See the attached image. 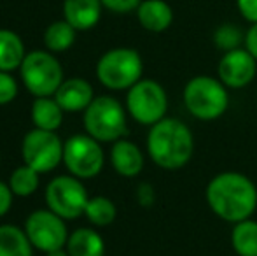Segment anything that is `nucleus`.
<instances>
[{
	"instance_id": "b1692460",
	"label": "nucleus",
	"mask_w": 257,
	"mask_h": 256,
	"mask_svg": "<svg viewBox=\"0 0 257 256\" xmlns=\"http://www.w3.org/2000/svg\"><path fill=\"white\" fill-rule=\"evenodd\" d=\"M9 186L13 193L18 195V197H30L39 188V172L35 168L28 167L27 163L21 165L11 174Z\"/></svg>"
},
{
	"instance_id": "f03ea898",
	"label": "nucleus",
	"mask_w": 257,
	"mask_h": 256,
	"mask_svg": "<svg viewBox=\"0 0 257 256\" xmlns=\"http://www.w3.org/2000/svg\"><path fill=\"white\" fill-rule=\"evenodd\" d=\"M194 139L189 127L175 118H163L147 137L151 160L166 170L182 168L193 156Z\"/></svg>"
},
{
	"instance_id": "1a4fd4ad",
	"label": "nucleus",
	"mask_w": 257,
	"mask_h": 256,
	"mask_svg": "<svg viewBox=\"0 0 257 256\" xmlns=\"http://www.w3.org/2000/svg\"><path fill=\"white\" fill-rule=\"evenodd\" d=\"M88 192L75 176H58L46 188V204L63 219H77L88 205Z\"/></svg>"
},
{
	"instance_id": "bb28decb",
	"label": "nucleus",
	"mask_w": 257,
	"mask_h": 256,
	"mask_svg": "<svg viewBox=\"0 0 257 256\" xmlns=\"http://www.w3.org/2000/svg\"><path fill=\"white\" fill-rule=\"evenodd\" d=\"M105 9L112 11V13L117 14H126L137 11L139 6L142 4V0H100Z\"/></svg>"
},
{
	"instance_id": "dca6fc26",
	"label": "nucleus",
	"mask_w": 257,
	"mask_h": 256,
	"mask_svg": "<svg viewBox=\"0 0 257 256\" xmlns=\"http://www.w3.org/2000/svg\"><path fill=\"white\" fill-rule=\"evenodd\" d=\"M137 18L146 30L161 34L173 23V9L165 0H142L137 9Z\"/></svg>"
},
{
	"instance_id": "c85d7f7f",
	"label": "nucleus",
	"mask_w": 257,
	"mask_h": 256,
	"mask_svg": "<svg viewBox=\"0 0 257 256\" xmlns=\"http://www.w3.org/2000/svg\"><path fill=\"white\" fill-rule=\"evenodd\" d=\"M13 190L9 185L0 181V218L6 216L9 212V209L13 207Z\"/></svg>"
},
{
	"instance_id": "7ed1b4c3",
	"label": "nucleus",
	"mask_w": 257,
	"mask_h": 256,
	"mask_svg": "<svg viewBox=\"0 0 257 256\" xmlns=\"http://www.w3.org/2000/svg\"><path fill=\"white\" fill-rule=\"evenodd\" d=\"M184 104L194 118L213 121L227 111L229 95L222 81H217L210 75H196L186 84Z\"/></svg>"
},
{
	"instance_id": "9b49d317",
	"label": "nucleus",
	"mask_w": 257,
	"mask_h": 256,
	"mask_svg": "<svg viewBox=\"0 0 257 256\" xmlns=\"http://www.w3.org/2000/svg\"><path fill=\"white\" fill-rule=\"evenodd\" d=\"M25 232L32 246L44 253L61 249L67 246L68 240L65 219L54 214L51 209H39L32 212L25 223Z\"/></svg>"
},
{
	"instance_id": "a878e982",
	"label": "nucleus",
	"mask_w": 257,
	"mask_h": 256,
	"mask_svg": "<svg viewBox=\"0 0 257 256\" xmlns=\"http://www.w3.org/2000/svg\"><path fill=\"white\" fill-rule=\"evenodd\" d=\"M18 95V82L9 72L0 70V106L11 104Z\"/></svg>"
},
{
	"instance_id": "5701e85b",
	"label": "nucleus",
	"mask_w": 257,
	"mask_h": 256,
	"mask_svg": "<svg viewBox=\"0 0 257 256\" xmlns=\"http://www.w3.org/2000/svg\"><path fill=\"white\" fill-rule=\"evenodd\" d=\"M84 214L95 226H107L115 219L117 209H115L114 202H112L110 198L93 197L88 200Z\"/></svg>"
},
{
	"instance_id": "7c9ffc66",
	"label": "nucleus",
	"mask_w": 257,
	"mask_h": 256,
	"mask_svg": "<svg viewBox=\"0 0 257 256\" xmlns=\"http://www.w3.org/2000/svg\"><path fill=\"white\" fill-rule=\"evenodd\" d=\"M137 198H139L140 205H153L154 202V190L151 185H147V183H142V185L139 186V192H137Z\"/></svg>"
},
{
	"instance_id": "39448f33",
	"label": "nucleus",
	"mask_w": 257,
	"mask_h": 256,
	"mask_svg": "<svg viewBox=\"0 0 257 256\" xmlns=\"http://www.w3.org/2000/svg\"><path fill=\"white\" fill-rule=\"evenodd\" d=\"M142 72V58L130 48L110 49L96 63V77L108 90H130L140 81Z\"/></svg>"
},
{
	"instance_id": "f257e3e1",
	"label": "nucleus",
	"mask_w": 257,
	"mask_h": 256,
	"mask_svg": "<svg viewBox=\"0 0 257 256\" xmlns=\"http://www.w3.org/2000/svg\"><path fill=\"white\" fill-rule=\"evenodd\" d=\"M206 202L220 219L240 223L257 209V188L240 172H220L206 186Z\"/></svg>"
},
{
	"instance_id": "20e7f679",
	"label": "nucleus",
	"mask_w": 257,
	"mask_h": 256,
	"mask_svg": "<svg viewBox=\"0 0 257 256\" xmlns=\"http://www.w3.org/2000/svg\"><path fill=\"white\" fill-rule=\"evenodd\" d=\"M84 128L98 142H115L126 135V113L114 97H96L84 111Z\"/></svg>"
},
{
	"instance_id": "393cba45",
	"label": "nucleus",
	"mask_w": 257,
	"mask_h": 256,
	"mask_svg": "<svg viewBox=\"0 0 257 256\" xmlns=\"http://www.w3.org/2000/svg\"><path fill=\"white\" fill-rule=\"evenodd\" d=\"M213 42L219 49H222L224 53L238 49L241 46V42H245V34L233 23L220 25L213 34Z\"/></svg>"
},
{
	"instance_id": "f8f14e48",
	"label": "nucleus",
	"mask_w": 257,
	"mask_h": 256,
	"mask_svg": "<svg viewBox=\"0 0 257 256\" xmlns=\"http://www.w3.org/2000/svg\"><path fill=\"white\" fill-rule=\"evenodd\" d=\"M257 72V60L247 49H233L224 53L219 62V77L227 88H243L250 84Z\"/></svg>"
},
{
	"instance_id": "f3484780",
	"label": "nucleus",
	"mask_w": 257,
	"mask_h": 256,
	"mask_svg": "<svg viewBox=\"0 0 257 256\" xmlns=\"http://www.w3.org/2000/svg\"><path fill=\"white\" fill-rule=\"evenodd\" d=\"M67 251L70 256H105V242L95 230L79 228L68 235Z\"/></svg>"
},
{
	"instance_id": "423d86ee",
	"label": "nucleus",
	"mask_w": 257,
	"mask_h": 256,
	"mask_svg": "<svg viewBox=\"0 0 257 256\" xmlns=\"http://www.w3.org/2000/svg\"><path fill=\"white\" fill-rule=\"evenodd\" d=\"M21 79L34 97H54L63 82V68L49 51H32L20 67Z\"/></svg>"
},
{
	"instance_id": "9d476101",
	"label": "nucleus",
	"mask_w": 257,
	"mask_h": 256,
	"mask_svg": "<svg viewBox=\"0 0 257 256\" xmlns=\"http://www.w3.org/2000/svg\"><path fill=\"white\" fill-rule=\"evenodd\" d=\"M63 146L65 144L54 132L34 128L25 135L21 156L28 167L35 168L39 174H44L63 161Z\"/></svg>"
},
{
	"instance_id": "2f4dec72",
	"label": "nucleus",
	"mask_w": 257,
	"mask_h": 256,
	"mask_svg": "<svg viewBox=\"0 0 257 256\" xmlns=\"http://www.w3.org/2000/svg\"><path fill=\"white\" fill-rule=\"evenodd\" d=\"M48 256H70L68 254V251H65L63 247L61 249H56V251H51V253H46Z\"/></svg>"
},
{
	"instance_id": "412c9836",
	"label": "nucleus",
	"mask_w": 257,
	"mask_h": 256,
	"mask_svg": "<svg viewBox=\"0 0 257 256\" xmlns=\"http://www.w3.org/2000/svg\"><path fill=\"white\" fill-rule=\"evenodd\" d=\"M231 242L238 256H257V221L248 218L236 223L231 233Z\"/></svg>"
},
{
	"instance_id": "a211bd4d",
	"label": "nucleus",
	"mask_w": 257,
	"mask_h": 256,
	"mask_svg": "<svg viewBox=\"0 0 257 256\" xmlns=\"http://www.w3.org/2000/svg\"><path fill=\"white\" fill-rule=\"evenodd\" d=\"M63 113L65 111L54 100V97H39L32 106V121L35 128L56 132L63 123Z\"/></svg>"
},
{
	"instance_id": "0eeeda50",
	"label": "nucleus",
	"mask_w": 257,
	"mask_h": 256,
	"mask_svg": "<svg viewBox=\"0 0 257 256\" xmlns=\"http://www.w3.org/2000/svg\"><path fill=\"white\" fill-rule=\"evenodd\" d=\"M126 107L140 125H156L161 121L168 109V99L159 82L153 79H140L128 90Z\"/></svg>"
},
{
	"instance_id": "4be33fe9",
	"label": "nucleus",
	"mask_w": 257,
	"mask_h": 256,
	"mask_svg": "<svg viewBox=\"0 0 257 256\" xmlns=\"http://www.w3.org/2000/svg\"><path fill=\"white\" fill-rule=\"evenodd\" d=\"M75 28L68 23L67 20L54 21L46 28L44 34V44L51 53H61L72 48L75 42Z\"/></svg>"
},
{
	"instance_id": "ddd939ff",
	"label": "nucleus",
	"mask_w": 257,
	"mask_h": 256,
	"mask_svg": "<svg viewBox=\"0 0 257 256\" xmlns=\"http://www.w3.org/2000/svg\"><path fill=\"white\" fill-rule=\"evenodd\" d=\"M93 86L86 79L70 77L61 82L58 92L54 93V100L61 106V109L67 113H79L86 111L93 102Z\"/></svg>"
},
{
	"instance_id": "cd10ccee",
	"label": "nucleus",
	"mask_w": 257,
	"mask_h": 256,
	"mask_svg": "<svg viewBox=\"0 0 257 256\" xmlns=\"http://www.w3.org/2000/svg\"><path fill=\"white\" fill-rule=\"evenodd\" d=\"M240 14L248 23H257V0H236Z\"/></svg>"
},
{
	"instance_id": "6ab92c4d",
	"label": "nucleus",
	"mask_w": 257,
	"mask_h": 256,
	"mask_svg": "<svg viewBox=\"0 0 257 256\" xmlns=\"http://www.w3.org/2000/svg\"><path fill=\"white\" fill-rule=\"evenodd\" d=\"M25 56V44L20 35L13 30L0 28V70L11 72L20 68Z\"/></svg>"
},
{
	"instance_id": "2eb2a0df",
	"label": "nucleus",
	"mask_w": 257,
	"mask_h": 256,
	"mask_svg": "<svg viewBox=\"0 0 257 256\" xmlns=\"http://www.w3.org/2000/svg\"><path fill=\"white\" fill-rule=\"evenodd\" d=\"M102 7L100 0H65L63 16L75 30H89L100 21Z\"/></svg>"
},
{
	"instance_id": "c756f323",
	"label": "nucleus",
	"mask_w": 257,
	"mask_h": 256,
	"mask_svg": "<svg viewBox=\"0 0 257 256\" xmlns=\"http://www.w3.org/2000/svg\"><path fill=\"white\" fill-rule=\"evenodd\" d=\"M245 49L257 60V23H252L245 34Z\"/></svg>"
},
{
	"instance_id": "4468645a",
	"label": "nucleus",
	"mask_w": 257,
	"mask_h": 256,
	"mask_svg": "<svg viewBox=\"0 0 257 256\" xmlns=\"http://www.w3.org/2000/svg\"><path fill=\"white\" fill-rule=\"evenodd\" d=\"M110 161L119 176L122 178H135L144 168V154L139 146L130 140L119 139L110 149Z\"/></svg>"
},
{
	"instance_id": "6e6552de",
	"label": "nucleus",
	"mask_w": 257,
	"mask_h": 256,
	"mask_svg": "<svg viewBox=\"0 0 257 256\" xmlns=\"http://www.w3.org/2000/svg\"><path fill=\"white\" fill-rule=\"evenodd\" d=\"M63 163L75 178L91 179L102 172L105 154L100 142L91 135H74L63 146Z\"/></svg>"
},
{
	"instance_id": "aec40b11",
	"label": "nucleus",
	"mask_w": 257,
	"mask_h": 256,
	"mask_svg": "<svg viewBox=\"0 0 257 256\" xmlns=\"http://www.w3.org/2000/svg\"><path fill=\"white\" fill-rule=\"evenodd\" d=\"M27 232L16 225H0V256H34Z\"/></svg>"
}]
</instances>
